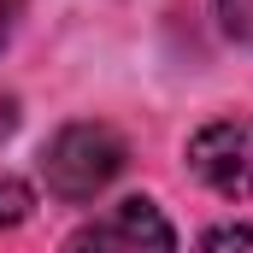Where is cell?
Here are the masks:
<instances>
[{"mask_svg":"<svg viewBox=\"0 0 253 253\" xmlns=\"http://www.w3.org/2000/svg\"><path fill=\"white\" fill-rule=\"evenodd\" d=\"M218 18L242 47H253V0H218Z\"/></svg>","mask_w":253,"mask_h":253,"instance_id":"5b68a950","label":"cell"},{"mask_svg":"<svg viewBox=\"0 0 253 253\" xmlns=\"http://www.w3.org/2000/svg\"><path fill=\"white\" fill-rule=\"evenodd\" d=\"M30 206H36V194L24 189L18 177H0V230L24 224V218H30Z\"/></svg>","mask_w":253,"mask_h":253,"instance_id":"277c9868","label":"cell"},{"mask_svg":"<svg viewBox=\"0 0 253 253\" xmlns=\"http://www.w3.org/2000/svg\"><path fill=\"white\" fill-rule=\"evenodd\" d=\"M194 177L224 200H253V118H218L189 141Z\"/></svg>","mask_w":253,"mask_h":253,"instance_id":"7a4b0ae2","label":"cell"},{"mask_svg":"<svg viewBox=\"0 0 253 253\" xmlns=\"http://www.w3.org/2000/svg\"><path fill=\"white\" fill-rule=\"evenodd\" d=\"M12 129H18V100H12V94H0V141H6Z\"/></svg>","mask_w":253,"mask_h":253,"instance_id":"ba28073f","label":"cell"},{"mask_svg":"<svg viewBox=\"0 0 253 253\" xmlns=\"http://www.w3.org/2000/svg\"><path fill=\"white\" fill-rule=\"evenodd\" d=\"M206 248H253V230L248 224H224V230L206 236Z\"/></svg>","mask_w":253,"mask_h":253,"instance_id":"8992f818","label":"cell"},{"mask_svg":"<svg viewBox=\"0 0 253 253\" xmlns=\"http://www.w3.org/2000/svg\"><path fill=\"white\" fill-rule=\"evenodd\" d=\"M129 147L112 124H65L47 147H42V177L47 194H59L65 206H83L124 171Z\"/></svg>","mask_w":253,"mask_h":253,"instance_id":"6da1fadb","label":"cell"},{"mask_svg":"<svg viewBox=\"0 0 253 253\" xmlns=\"http://www.w3.org/2000/svg\"><path fill=\"white\" fill-rule=\"evenodd\" d=\"M71 248H177V230L159 218L153 200L129 194V200H118L106 218L83 224V230L71 236Z\"/></svg>","mask_w":253,"mask_h":253,"instance_id":"3957f363","label":"cell"},{"mask_svg":"<svg viewBox=\"0 0 253 253\" xmlns=\"http://www.w3.org/2000/svg\"><path fill=\"white\" fill-rule=\"evenodd\" d=\"M18 6H24V0H0V47L12 42V24H18Z\"/></svg>","mask_w":253,"mask_h":253,"instance_id":"52a82bcc","label":"cell"}]
</instances>
